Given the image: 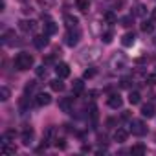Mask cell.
Here are the masks:
<instances>
[{"instance_id":"6da1fadb","label":"cell","mask_w":156,"mask_h":156,"mask_svg":"<svg viewBox=\"0 0 156 156\" xmlns=\"http://www.w3.org/2000/svg\"><path fill=\"white\" fill-rule=\"evenodd\" d=\"M33 62H35V59H33V55H30V53H19V55L15 57V66H17V70H30V68L33 66Z\"/></svg>"},{"instance_id":"7a4b0ae2","label":"cell","mask_w":156,"mask_h":156,"mask_svg":"<svg viewBox=\"0 0 156 156\" xmlns=\"http://www.w3.org/2000/svg\"><path fill=\"white\" fill-rule=\"evenodd\" d=\"M129 132H132L134 136H145L147 134V127H145V123L141 119H132Z\"/></svg>"},{"instance_id":"3957f363","label":"cell","mask_w":156,"mask_h":156,"mask_svg":"<svg viewBox=\"0 0 156 156\" xmlns=\"http://www.w3.org/2000/svg\"><path fill=\"white\" fill-rule=\"evenodd\" d=\"M79 39H81V31L77 30V28H70L68 30V33H66V44L68 46H75L77 42H79Z\"/></svg>"},{"instance_id":"277c9868","label":"cell","mask_w":156,"mask_h":156,"mask_svg":"<svg viewBox=\"0 0 156 156\" xmlns=\"http://www.w3.org/2000/svg\"><path fill=\"white\" fill-rule=\"evenodd\" d=\"M127 57L123 55V53H116L112 59H110V64H112V68L114 70H123V68H127Z\"/></svg>"},{"instance_id":"5b68a950","label":"cell","mask_w":156,"mask_h":156,"mask_svg":"<svg viewBox=\"0 0 156 156\" xmlns=\"http://www.w3.org/2000/svg\"><path fill=\"white\" fill-rule=\"evenodd\" d=\"M99 57V48H96V46H92V48H87L85 51H83V55H81V59L83 61H94V59H98Z\"/></svg>"},{"instance_id":"8992f818","label":"cell","mask_w":156,"mask_h":156,"mask_svg":"<svg viewBox=\"0 0 156 156\" xmlns=\"http://www.w3.org/2000/svg\"><path fill=\"white\" fill-rule=\"evenodd\" d=\"M19 28H20L22 31H26V33H35L37 22H35V20H20V22H19Z\"/></svg>"},{"instance_id":"52a82bcc","label":"cell","mask_w":156,"mask_h":156,"mask_svg":"<svg viewBox=\"0 0 156 156\" xmlns=\"http://www.w3.org/2000/svg\"><path fill=\"white\" fill-rule=\"evenodd\" d=\"M50 103H51V96H50V94L41 92V94L35 96V105H37V107H46V105H50Z\"/></svg>"},{"instance_id":"ba28073f","label":"cell","mask_w":156,"mask_h":156,"mask_svg":"<svg viewBox=\"0 0 156 156\" xmlns=\"http://www.w3.org/2000/svg\"><path fill=\"white\" fill-rule=\"evenodd\" d=\"M141 116L143 118H147V119H151V118H154V114H156V108H154V105L152 103H145V105H141Z\"/></svg>"},{"instance_id":"9c48e42d","label":"cell","mask_w":156,"mask_h":156,"mask_svg":"<svg viewBox=\"0 0 156 156\" xmlns=\"http://www.w3.org/2000/svg\"><path fill=\"white\" fill-rule=\"evenodd\" d=\"M55 72H57V75L61 79H64V77L70 75V66L66 62H59V64H55Z\"/></svg>"},{"instance_id":"30bf717a","label":"cell","mask_w":156,"mask_h":156,"mask_svg":"<svg viewBox=\"0 0 156 156\" xmlns=\"http://www.w3.org/2000/svg\"><path fill=\"white\" fill-rule=\"evenodd\" d=\"M107 103H108V107H110V108H114V110L123 107V99L119 98V94H112V96L108 98V101H107Z\"/></svg>"},{"instance_id":"8fae6325","label":"cell","mask_w":156,"mask_h":156,"mask_svg":"<svg viewBox=\"0 0 156 156\" xmlns=\"http://www.w3.org/2000/svg\"><path fill=\"white\" fill-rule=\"evenodd\" d=\"M48 42H50L48 33H44V35H37V37L33 39V44H35V48H39V50H42L44 46H48Z\"/></svg>"},{"instance_id":"7c38bea8","label":"cell","mask_w":156,"mask_h":156,"mask_svg":"<svg viewBox=\"0 0 156 156\" xmlns=\"http://www.w3.org/2000/svg\"><path fill=\"white\" fill-rule=\"evenodd\" d=\"M134 42H136V35H134L132 31H129V33H125V35L121 37V44H123L125 48H130Z\"/></svg>"},{"instance_id":"4fadbf2b","label":"cell","mask_w":156,"mask_h":156,"mask_svg":"<svg viewBox=\"0 0 156 156\" xmlns=\"http://www.w3.org/2000/svg\"><path fill=\"white\" fill-rule=\"evenodd\" d=\"M127 138H129V130H125V129H118V130L114 132V140H116L118 143L127 141Z\"/></svg>"},{"instance_id":"5bb4252c","label":"cell","mask_w":156,"mask_h":156,"mask_svg":"<svg viewBox=\"0 0 156 156\" xmlns=\"http://www.w3.org/2000/svg\"><path fill=\"white\" fill-rule=\"evenodd\" d=\"M64 24H66L68 30H70V28H77V24H79V19L73 17V15H64Z\"/></svg>"},{"instance_id":"9a60e30c","label":"cell","mask_w":156,"mask_h":156,"mask_svg":"<svg viewBox=\"0 0 156 156\" xmlns=\"http://www.w3.org/2000/svg\"><path fill=\"white\" fill-rule=\"evenodd\" d=\"M33 136H35L33 130H31V129H26V130L22 132V143H24V145H31V143H33Z\"/></svg>"},{"instance_id":"2e32d148","label":"cell","mask_w":156,"mask_h":156,"mask_svg":"<svg viewBox=\"0 0 156 156\" xmlns=\"http://www.w3.org/2000/svg\"><path fill=\"white\" fill-rule=\"evenodd\" d=\"M50 88H51L53 92H62V90H64V83L61 81V77H59V79L50 81Z\"/></svg>"},{"instance_id":"e0dca14e","label":"cell","mask_w":156,"mask_h":156,"mask_svg":"<svg viewBox=\"0 0 156 156\" xmlns=\"http://www.w3.org/2000/svg\"><path fill=\"white\" fill-rule=\"evenodd\" d=\"M145 152H147V147L141 145V143L132 145V149H130V154H134V156H141V154H145Z\"/></svg>"},{"instance_id":"ac0fdd59","label":"cell","mask_w":156,"mask_h":156,"mask_svg":"<svg viewBox=\"0 0 156 156\" xmlns=\"http://www.w3.org/2000/svg\"><path fill=\"white\" fill-rule=\"evenodd\" d=\"M83 88H85V83H83L81 79H75V81H73V85H72V92H73V94H81Z\"/></svg>"},{"instance_id":"d6986e66","label":"cell","mask_w":156,"mask_h":156,"mask_svg":"<svg viewBox=\"0 0 156 156\" xmlns=\"http://www.w3.org/2000/svg\"><path fill=\"white\" fill-rule=\"evenodd\" d=\"M75 4H77V9H79V11L87 13L88 8H90V0H75Z\"/></svg>"},{"instance_id":"ffe728a7","label":"cell","mask_w":156,"mask_h":156,"mask_svg":"<svg viewBox=\"0 0 156 156\" xmlns=\"http://www.w3.org/2000/svg\"><path fill=\"white\" fill-rule=\"evenodd\" d=\"M141 31H143V33H152V31H154L152 19H151V20H143V22H141Z\"/></svg>"},{"instance_id":"44dd1931","label":"cell","mask_w":156,"mask_h":156,"mask_svg":"<svg viewBox=\"0 0 156 156\" xmlns=\"http://www.w3.org/2000/svg\"><path fill=\"white\" fill-rule=\"evenodd\" d=\"M140 101H141V94H140L138 90H134V92L129 94V103H130V105H138Z\"/></svg>"},{"instance_id":"7402d4cb","label":"cell","mask_w":156,"mask_h":156,"mask_svg":"<svg viewBox=\"0 0 156 156\" xmlns=\"http://www.w3.org/2000/svg\"><path fill=\"white\" fill-rule=\"evenodd\" d=\"M55 31H57V26H55V22L48 20V22L44 24V33H48V35H53Z\"/></svg>"},{"instance_id":"603a6c76","label":"cell","mask_w":156,"mask_h":156,"mask_svg":"<svg viewBox=\"0 0 156 156\" xmlns=\"http://www.w3.org/2000/svg\"><path fill=\"white\" fill-rule=\"evenodd\" d=\"M9 96H11V92H9L8 87H2V88H0V101H8Z\"/></svg>"},{"instance_id":"cb8c5ba5","label":"cell","mask_w":156,"mask_h":156,"mask_svg":"<svg viewBox=\"0 0 156 156\" xmlns=\"http://www.w3.org/2000/svg\"><path fill=\"white\" fill-rule=\"evenodd\" d=\"M105 20H107L108 24H116V20H118V17H116V15H114L112 11H107V13H105Z\"/></svg>"},{"instance_id":"d4e9b609","label":"cell","mask_w":156,"mask_h":156,"mask_svg":"<svg viewBox=\"0 0 156 156\" xmlns=\"http://www.w3.org/2000/svg\"><path fill=\"white\" fill-rule=\"evenodd\" d=\"M112 37H114V33H112L110 30H108V31H105V33L101 35V39H103V42H105V44H110V42H112Z\"/></svg>"},{"instance_id":"484cf974","label":"cell","mask_w":156,"mask_h":156,"mask_svg":"<svg viewBox=\"0 0 156 156\" xmlns=\"http://www.w3.org/2000/svg\"><path fill=\"white\" fill-rule=\"evenodd\" d=\"M17 152V149L15 147H9L8 143L6 145H2V154H15Z\"/></svg>"},{"instance_id":"4316f807","label":"cell","mask_w":156,"mask_h":156,"mask_svg":"<svg viewBox=\"0 0 156 156\" xmlns=\"http://www.w3.org/2000/svg\"><path fill=\"white\" fill-rule=\"evenodd\" d=\"M134 13H136L138 17H143V15L147 13V8H145L143 4H140V6H136V11H134Z\"/></svg>"},{"instance_id":"83f0119b","label":"cell","mask_w":156,"mask_h":156,"mask_svg":"<svg viewBox=\"0 0 156 156\" xmlns=\"http://www.w3.org/2000/svg\"><path fill=\"white\" fill-rule=\"evenodd\" d=\"M59 107H61L64 112H70V99H62V101L59 103Z\"/></svg>"},{"instance_id":"f1b7e54d","label":"cell","mask_w":156,"mask_h":156,"mask_svg":"<svg viewBox=\"0 0 156 156\" xmlns=\"http://www.w3.org/2000/svg\"><path fill=\"white\" fill-rule=\"evenodd\" d=\"M121 26H125V28L132 26V17H130V15H129V17H123V19H121Z\"/></svg>"},{"instance_id":"f546056e","label":"cell","mask_w":156,"mask_h":156,"mask_svg":"<svg viewBox=\"0 0 156 156\" xmlns=\"http://www.w3.org/2000/svg\"><path fill=\"white\" fill-rule=\"evenodd\" d=\"M39 4L44 6V8H51V6L55 4V0H39Z\"/></svg>"},{"instance_id":"4dcf8cb0","label":"cell","mask_w":156,"mask_h":156,"mask_svg":"<svg viewBox=\"0 0 156 156\" xmlns=\"http://www.w3.org/2000/svg\"><path fill=\"white\" fill-rule=\"evenodd\" d=\"M35 72H37V75H39V77H46V66H44V64H42V66H39Z\"/></svg>"},{"instance_id":"1f68e13d","label":"cell","mask_w":156,"mask_h":156,"mask_svg":"<svg viewBox=\"0 0 156 156\" xmlns=\"http://www.w3.org/2000/svg\"><path fill=\"white\" fill-rule=\"evenodd\" d=\"M147 83H149V85H156V73L147 75Z\"/></svg>"},{"instance_id":"d6a6232c","label":"cell","mask_w":156,"mask_h":156,"mask_svg":"<svg viewBox=\"0 0 156 156\" xmlns=\"http://www.w3.org/2000/svg\"><path fill=\"white\" fill-rule=\"evenodd\" d=\"M96 75V70H87L85 72V77H87V79H88V77H94Z\"/></svg>"},{"instance_id":"836d02e7","label":"cell","mask_w":156,"mask_h":156,"mask_svg":"<svg viewBox=\"0 0 156 156\" xmlns=\"http://www.w3.org/2000/svg\"><path fill=\"white\" fill-rule=\"evenodd\" d=\"M121 87L123 88H130V79H123L121 81Z\"/></svg>"},{"instance_id":"e575fe53","label":"cell","mask_w":156,"mask_h":156,"mask_svg":"<svg viewBox=\"0 0 156 156\" xmlns=\"http://www.w3.org/2000/svg\"><path fill=\"white\" fill-rule=\"evenodd\" d=\"M151 19H152V20H156V8L151 11Z\"/></svg>"},{"instance_id":"d590c367","label":"cell","mask_w":156,"mask_h":156,"mask_svg":"<svg viewBox=\"0 0 156 156\" xmlns=\"http://www.w3.org/2000/svg\"><path fill=\"white\" fill-rule=\"evenodd\" d=\"M154 46H156V37H154Z\"/></svg>"},{"instance_id":"8d00e7d4","label":"cell","mask_w":156,"mask_h":156,"mask_svg":"<svg viewBox=\"0 0 156 156\" xmlns=\"http://www.w3.org/2000/svg\"><path fill=\"white\" fill-rule=\"evenodd\" d=\"M20 2H26V0H20Z\"/></svg>"}]
</instances>
